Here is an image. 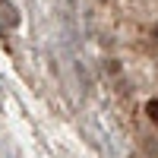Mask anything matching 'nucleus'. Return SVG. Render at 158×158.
Wrapping results in <instances>:
<instances>
[{"label":"nucleus","mask_w":158,"mask_h":158,"mask_svg":"<svg viewBox=\"0 0 158 158\" xmlns=\"http://www.w3.org/2000/svg\"><path fill=\"white\" fill-rule=\"evenodd\" d=\"M146 114H149L152 123H158V98H149L146 101Z\"/></svg>","instance_id":"nucleus-1"}]
</instances>
